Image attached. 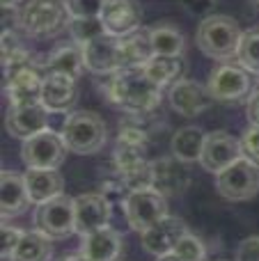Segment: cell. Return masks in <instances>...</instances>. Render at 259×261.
Wrapping results in <instances>:
<instances>
[{"mask_svg": "<svg viewBox=\"0 0 259 261\" xmlns=\"http://www.w3.org/2000/svg\"><path fill=\"white\" fill-rule=\"evenodd\" d=\"M103 78H106L103 90L108 94L110 103L122 108L131 117L149 115L159 108L163 87L156 85L142 67L119 69L115 73H106Z\"/></svg>", "mask_w": 259, "mask_h": 261, "instance_id": "obj_1", "label": "cell"}, {"mask_svg": "<svg viewBox=\"0 0 259 261\" xmlns=\"http://www.w3.org/2000/svg\"><path fill=\"white\" fill-rule=\"evenodd\" d=\"M147 161V133L136 124L124 122L115 140L113 167L115 174L131 190L151 186V172Z\"/></svg>", "mask_w": 259, "mask_h": 261, "instance_id": "obj_2", "label": "cell"}, {"mask_svg": "<svg viewBox=\"0 0 259 261\" xmlns=\"http://www.w3.org/2000/svg\"><path fill=\"white\" fill-rule=\"evenodd\" d=\"M243 30L232 16L225 14H206L200 21L195 32L197 48L211 60L218 62H227V60L237 58L239 44H241Z\"/></svg>", "mask_w": 259, "mask_h": 261, "instance_id": "obj_3", "label": "cell"}, {"mask_svg": "<svg viewBox=\"0 0 259 261\" xmlns=\"http://www.w3.org/2000/svg\"><path fill=\"white\" fill-rule=\"evenodd\" d=\"M69 18L64 0H25L16 12V25L35 39H50L69 25Z\"/></svg>", "mask_w": 259, "mask_h": 261, "instance_id": "obj_4", "label": "cell"}, {"mask_svg": "<svg viewBox=\"0 0 259 261\" xmlns=\"http://www.w3.org/2000/svg\"><path fill=\"white\" fill-rule=\"evenodd\" d=\"M60 135H62L69 151L90 156V153H96L103 149L106 138H108V128H106V122L96 113L73 110L64 119Z\"/></svg>", "mask_w": 259, "mask_h": 261, "instance_id": "obj_5", "label": "cell"}, {"mask_svg": "<svg viewBox=\"0 0 259 261\" xmlns=\"http://www.w3.org/2000/svg\"><path fill=\"white\" fill-rule=\"evenodd\" d=\"M46 73H48L46 58L41 60V55H32L28 62L7 69L5 71V94H7L9 103L39 101Z\"/></svg>", "mask_w": 259, "mask_h": 261, "instance_id": "obj_6", "label": "cell"}, {"mask_svg": "<svg viewBox=\"0 0 259 261\" xmlns=\"http://www.w3.org/2000/svg\"><path fill=\"white\" fill-rule=\"evenodd\" d=\"M122 206H124V216H126L128 227L133 231H138V234H142L151 225H156L161 218L168 216V197L161 195L151 186L131 190Z\"/></svg>", "mask_w": 259, "mask_h": 261, "instance_id": "obj_7", "label": "cell"}, {"mask_svg": "<svg viewBox=\"0 0 259 261\" xmlns=\"http://www.w3.org/2000/svg\"><path fill=\"white\" fill-rule=\"evenodd\" d=\"M216 190L227 202H248L259 193V167L241 156L237 163L216 174Z\"/></svg>", "mask_w": 259, "mask_h": 261, "instance_id": "obj_8", "label": "cell"}, {"mask_svg": "<svg viewBox=\"0 0 259 261\" xmlns=\"http://www.w3.org/2000/svg\"><path fill=\"white\" fill-rule=\"evenodd\" d=\"M35 229L46 234L53 241L69 239L76 234V213H73V197L58 195L44 204H37L35 208Z\"/></svg>", "mask_w": 259, "mask_h": 261, "instance_id": "obj_9", "label": "cell"}, {"mask_svg": "<svg viewBox=\"0 0 259 261\" xmlns=\"http://www.w3.org/2000/svg\"><path fill=\"white\" fill-rule=\"evenodd\" d=\"M67 144L62 135L55 130H41L32 138L23 140L21 144V161L25 167H37V170H58L67 158Z\"/></svg>", "mask_w": 259, "mask_h": 261, "instance_id": "obj_10", "label": "cell"}, {"mask_svg": "<svg viewBox=\"0 0 259 261\" xmlns=\"http://www.w3.org/2000/svg\"><path fill=\"white\" fill-rule=\"evenodd\" d=\"M211 99L223 101V103H237L250 94V73L241 64H220L209 73L206 81Z\"/></svg>", "mask_w": 259, "mask_h": 261, "instance_id": "obj_11", "label": "cell"}, {"mask_svg": "<svg viewBox=\"0 0 259 261\" xmlns=\"http://www.w3.org/2000/svg\"><path fill=\"white\" fill-rule=\"evenodd\" d=\"M151 188H156L165 197H179L191 186V170L188 163L179 161L177 156H161L149 163Z\"/></svg>", "mask_w": 259, "mask_h": 261, "instance_id": "obj_12", "label": "cell"}, {"mask_svg": "<svg viewBox=\"0 0 259 261\" xmlns=\"http://www.w3.org/2000/svg\"><path fill=\"white\" fill-rule=\"evenodd\" d=\"M81 48H83V60H85V69L90 73H94V76H106V73H115L119 69H124L119 37H113L106 32V35L83 44Z\"/></svg>", "mask_w": 259, "mask_h": 261, "instance_id": "obj_13", "label": "cell"}, {"mask_svg": "<svg viewBox=\"0 0 259 261\" xmlns=\"http://www.w3.org/2000/svg\"><path fill=\"white\" fill-rule=\"evenodd\" d=\"M73 213H76V234L87 236L101 227H108L113 216V202L103 193H83L73 197Z\"/></svg>", "mask_w": 259, "mask_h": 261, "instance_id": "obj_14", "label": "cell"}, {"mask_svg": "<svg viewBox=\"0 0 259 261\" xmlns=\"http://www.w3.org/2000/svg\"><path fill=\"white\" fill-rule=\"evenodd\" d=\"M241 156H243L241 140L225 133V130H216V133H209L204 138L200 165L204 167L206 172L218 174V172H223L225 167H229L232 163H237Z\"/></svg>", "mask_w": 259, "mask_h": 261, "instance_id": "obj_15", "label": "cell"}, {"mask_svg": "<svg viewBox=\"0 0 259 261\" xmlns=\"http://www.w3.org/2000/svg\"><path fill=\"white\" fill-rule=\"evenodd\" d=\"M48 110L41 106V101L32 103H9L7 115H5V126L9 135L18 140H28L32 135L48 128Z\"/></svg>", "mask_w": 259, "mask_h": 261, "instance_id": "obj_16", "label": "cell"}, {"mask_svg": "<svg viewBox=\"0 0 259 261\" xmlns=\"http://www.w3.org/2000/svg\"><path fill=\"white\" fill-rule=\"evenodd\" d=\"M186 222L179 216H165L161 218L156 225H151L149 229H145L140 234V243L145 248V252H149L151 257H163V254L174 252L179 239L186 234Z\"/></svg>", "mask_w": 259, "mask_h": 261, "instance_id": "obj_17", "label": "cell"}, {"mask_svg": "<svg viewBox=\"0 0 259 261\" xmlns=\"http://www.w3.org/2000/svg\"><path fill=\"white\" fill-rule=\"evenodd\" d=\"M39 101L50 115H69L78 101L76 78L64 73H46Z\"/></svg>", "mask_w": 259, "mask_h": 261, "instance_id": "obj_18", "label": "cell"}, {"mask_svg": "<svg viewBox=\"0 0 259 261\" xmlns=\"http://www.w3.org/2000/svg\"><path fill=\"white\" fill-rule=\"evenodd\" d=\"M168 99L170 108L174 113H179L182 117H197L214 101L206 85H200L197 81H191V78H182L179 83H174L168 90Z\"/></svg>", "mask_w": 259, "mask_h": 261, "instance_id": "obj_19", "label": "cell"}, {"mask_svg": "<svg viewBox=\"0 0 259 261\" xmlns=\"http://www.w3.org/2000/svg\"><path fill=\"white\" fill-rule=\"evenodd\" d=\"M99 16L106 32L113 37H124L142 28V7L138 0H106Z\"/></svg>", "mask_w": 259, "mask_h": 261, "instance_id": "obj_20", "label": "cell"}, {"mask_svg": "<svg viewBox=\"0 0 259 261\" xmlns=\"http://www.w3.org/2000/svg\"><path fill=\"white\" fill-rule=\"evenodd\" d=\"M30 195H28L25 176L12 170L0 172V213L3 220L16 218L30 206Z\"/></svg>", "mask_w": 259, "mask_h": 261, "instance_id": "obj_21", "label": "cell"}, {"mask_svg": "<svg viewBox=\"0 0 259 261\" xmlns=\"http://www.w3.org/2000/svg\"><path fill=\"white\" fill-rule=\"evenodd\" d=\"M81 252L90 261H117L122 254L124 236L113 227H101L87 236H81Z\"/></svg>", "mask_w": 259, "mask_h": 261, "instance_id": "obj_22", "label": "cell"}, {"mask_svg": "<svg viewBox=\"0 0 259 261\" xmlns=\"http://www.w3.org/2000/svg\"><path fill=\"white\" fill-rule=\"evenodd\" d=\"M25 186L32 204H44L48 199L58 197L64 193V179L58 170H37L28 167L25 170Z\"/></svg>", "mask_w": 259, "mask_h": 261, "instance_id": "obj_23", "label": "cell"}, {"mask_svg": "<svg viewBox=\"0 0 259 261\" xmlns=\"http://www.w3.org/2000/svg\"><path fill=\"white\" fill-rule=\"evenodd\" d=\"M142 69L159 87H172L174 83L186 78L188 62L184 55H154Z\"/></svg>", "mask_w": 259, "mask_h": 261, "instance_id": "obj_24", "label": "cell"}, {"mask_svg": "<svg viewBox=\"0 0 259 261\" xmlns=\"http://www.w3.org/2000/svg\"><path fill=\"white\" fill-rule=\"evenodd\" d=\"M46 69L48 73H64L78 81V76L85 69V60H83V48L76 41H67L60 44L46 55Z\"/></svg>", "mask_w": 259, "mask_h": 261, "instance_id": "obj_25", "label": "cell"}, {"mask_svg": "<svg viewBox=\"0 0 259 261\" xmlns=\"http://www.w3.org/2000/svg\"><path fill=\"white\" fill-rule=\"evenodd\" d=\"M119 48H122L124 69L145 67V64L154 58V46H151L149 28H138V30L119 37Z\"/></svg>", "mask_w": 259, "mask_h": 261, "instance_id": "obj_26", "label": "cell"}, {"mask_svg": "<svg viewBox=\"0 0 259 261\" xmlns=\"http://www.w3.org/2000/svg\"><path fill=\"white\" fill-rule=\"evenodd\" d=\"M204 138L206 133L197 126H182L179 130H174L172 140H170V149L172 156H177L184 163H200L202 156V147H204Z\"/></svg>", "mask_w": 259, "mask_h": 261, "instance_id": "obj_27", "label": "cell"}, {"mask_svg": "<svg viewBox=\"0 0 259 261\" xmlns=\"http://www.w3.org/2000/svg\"><path fill=\"white\" fill-rule=\"evenodd\" d=\"M53 239L41 231H23L16 250L12 252L9 261H50L53 257Z\"/></svg>", "mask_w": 259, "mask_h": 261, "instance_id": "obj_28", "label": "cell"}, {"mask_svg": "<svg viewBox=\"0 0 259 261\" xmlns=\"http://www.w3.org/2000/svg\"><path fill=\"white\" fill-rule=\"evenodd\" d=\"M149 37L151 46H154V55H184L186 39L174 25L159 23V25L149 28Z\"/></svg>", "mask_w": 259, "mask_h": 261, "instance_id": "obj_29", "label": "cell"}, {"mask_svg": "<svg viewBox=\"0 0 259 261\" xmlns=\"http://www.w3.org/2000/svg\"><path fill=\"white\" fill-rule=\"evenodd\" d=\"M30 58L32 55L25 48V44H23L21 35L14 28H5L3 30V71L18 67V64L28 62Z\"/></svg>", "mask_w": 259, "mask_h": 261, "instance_id": "obj_30", "label": "cell"}, {"mask_svg": "<svg viewBox=\"0 0 259 261\" xmlns=\"http://www.w3.org/2000/svg\"><path fill=\"white\" fill-rule=\"evenodd\" d=\"M237 64H241L248 73L259 76V25L250 28L241 35V44L237 50Z\"/></svg>", "mask_w": 259, "mask_h": 261, "instance_id": "obj_31", "label": "cell"}, {"mask_svg": "<svg viewBox=\"0 0 259 261\" xmlns=\"http://www.w3.org/2000/svg\"><path fill=\"white\" fill-rule=\"evenodd\" d=\"M71 41L76 44H87V41L96 39V37L106 35V25L101 21V16H81V18H69L67 25Z\"/></svg>", "mask_w": 259, "mask_h": 261, "instance_id": "obj_32", "label": "cell"}, {"mask_svg": "<svg viewBox=\"0 0 259 261\" xmlns=\"http://www.w3.org/2000/svg\"><path fill=\"white\" fill-rule=\"evenodd\" d=\"M174 254H179L184 261H204L206 257V248L195 234L186 231V234L179 239L177 248H174Z\"/></svg>", "mask_w": 259, "mask_h": 261, "instance_id": "obj_33", "label": "cell"}, {"mask_svg": "<svg viewBox=\"0 0 259 261\" xmlns=\"http://www.w3.org/2000/svg\"><path fill=\"white\" fill-rule=\"evenodd\" d=\"M106 0H64L67 12L71 18H81V16H99L103 9Z\"/></svg>", "mask_w": 259, "mask_h": 261, "instance_id": "obj_34", "label": "cell"}, {"mask_svg": "<svg viewBox=\"0 0 259 261\" xmlns=\"http://www.w3.org/2000/svg\"><path fill=\"white\" fill-rule=\"evenodd\" d=\"M21 236H23L21 229H16V227L7 225V220H3V227H0V257L9 261L12 252L16 250L18 241H21Z\"/></svg>", "mask_w": 259, "mask_h": 261, "instance_id": "obj_35", "label": "cell"}, {"mask_svg": "<svg viewBox=\"0 0 259 261\" xmlns=\"http://www.w3.org/2000/svg\"><path fill=\"white\" fill-rule=\"evenodd\" d=\"M241 149H243V156L250 158L252 163L259 167V126H248L246 130H243L241 138Z\"/></svg>", "mask_w": 259, "mask_h": 261, "instance_id": "obj_36", "label": "cell"}, {"mask_svg": "<svg viewBox=\"0 0 259 261\" xmlns=\"http://www.w3.org/2000/svg\"><path fill=\"white\" fill-rule=\"evenodd\" d=\"M237 261H259V236H248L237 250Z\"/></svg>", "mask_w": 259, "mask_h": 261, "instance_id": "obj_37", "label": "cell"}, {"mask_svg": "<svg viewBox=\"0 0 259 261\" xmlns=\"http://www.w3.org/2000/svg\"><path fill=\"white\" fill-rule=\"evenodd\" d=\"M246 115H248V122H250L252 126H259V87L248 96Z\"/></svg>", "mask_w": 259, "mask_h": 261, "instance_id": "obj_38", "label": "cell"}, {"mask_svg": "<svg viewBox=\"0 0 259 261\" xmlns=\"http://www.w3.org/2000/svg\"><path fill=\"white\" fill-rule=\"evenodd\" d=\"M220 0H184V7L193 14H206L211 7H216Z\"/></svg>", "mask_w": 259, "mask_h": 261, "instance_id": "obj_39", "label": "cell"}, {"mask_svg": "<svg viewBox=\"0 0 259 261\" xmlns=\"http://www.w3.org/2000/svg\"><path fill=\"white\" fill-rule=\"evenodd\" d=\"M58 261H90L85 257V254L81 252V250H78V252H69V254H64V257H60Z\"/></svg>", "mask_w": 259, "mask_h": 261, "instance_id": "obj_40", "label": "cell"}, {"mask_svg": "<svg viewBox=\"0 0 259 261\" xmlns=\"http://www.w3.org/2000/svg\"><path fill=\"white\" fill-rule=\"evenodd\" d=\"M156 261H184L179 254H174V252H170V254H163V257H156Z\"/></svg>", "mask_w": 259, "mask_h": 261, "instance_id": "obj_41", "label": "cell"}, {"mask_svg": "<svg viewBox=\"0 0 259 261\" xmlns=\"http://www.w3.org/2000/svg\"><path fill=\"white\" fill-rule=\"evenodd\" d=\"M0 3H3V9H16V5L21 0H0Z\"/></svg>", "mask_w": 259, "mask_h": 261, "instance_id": "obj_42", "label": "cell"}, {"mask_svg": "<svg viewBox=\"0 0 259 261\" xmlns=\"http://www.w3.org/2000/svg\"><path fill=\"white\" fill-rule=\"evenodd\" d=\"M250 3H252V5H255V7H257V9H259V0H250Z\"/></svg>", "mask_w": 259, "mask_h": 261, "instance_id": "obj_43", "label": "cell"}, {"mask_svg": "<svg viewBox=\"0 0 259 261\" xmlns=\"http://www.w3.org/2000/svg\"><path fill=\"white\" fill-rule=\"evenodd\" d=\"M257 87H259V76H257Z\"/></svg>", "mask_w": 259, "mask_h": 261, "instance_id": "obj_44", "label": "cell"}]
</instances>
